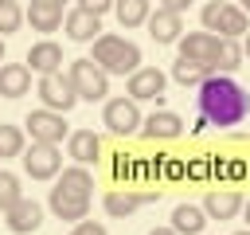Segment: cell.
<instances>
[{
	"mask_svg": "<svg viewBox=\"0 0 250 235\" xmlns=\"http://www.w3.org/2000/svg\"><path fill=\"white\" fill-rule=\"evenodd\" d=\"M23 172L31 180H55L62 172V153L59 145H43V141H31V149L23 153Z\"/></svg>",
	"mask_w": 250,
	"mask_h": 235,
	"instance_id": "8992f818",
	"label": "cell"
},
{
	"mask_svg": "<svg viewBox=\"0 0 250 235\" xmlns=\"http://www.w3.org/2000/svg\"><path fill=\"white\" fill-rule=\"evenodd\" d=\"M195 90H199V94H195V106H199V118H203L207 125L227 129V125H238L242 118H250V94H246L230 74L211 70Z\"/></svg>",
	"mask_w": 250,
	"mask_h": 235,
	"instance_id": "6da1fadb",
	"label": "cell"
},
{
	"mask_svg": "<svg viewBox=\"0 0 250 235\" xmlns=\"http://www.w3.org/2000/svg\"><path fill=\"white\" fill-rule=\"evenodd\" d=\"M199 20H203V31L230 35V39H242V35L250 31V16H246L242 8H234L230 0H211V4H203Z\"/></svg>",
	"mask_w": 250,
	"mask_h": 235,
	"instance_id": "3957f363",
	"label": "cell"
},
{
	"mask_svg": "<svg viewBox=\"0 0 250 235\" xmlns=\"http://www.w3.org/2000/svg\"><path fill=\"white\" fill-rule=\"evenodd\" d=\"M141 204H156V192H129V188H113L102 196V208L109 219H129Z\"/></svg>",
	"mask_w": 250,
	"mask_h": 235,
	"instance_id": "30bf717a",
	"label": "cell"
},
{
	"mask_svg": "<svg viewBox=\"0 0 250 235\" xmlns=\"http://www.w3.org/2000/svg\"><path fill=\"white\" fill-rule=\"evenodd\" d=\"M164 86H168V78H164V70H156V67H141V70H133L129 74V82H125V94L133 98V102H148V98H164Z\"/></svg>",
	"mask_w": 250,
	"mask_h": 235,
	"instance_id": "9c48e42d",
	"label": "cell"
},
{
	"mask_svg": "<svg viewBox=\"0 0 250 235\" xmlns=\"http://www.w3.org/2000/svg\"><path fill=\"white\" fill-rule=\"evenodd\" d=\"M23 125H27L31 141H43V145H59L62 137H70L62 114H59V110H47V106H43V110H31V114L23 118Z\"/></svg>",
	"mask_w": 250,
	"mask_h": 235,
	"instance_id": "ba28073f",
	"label": "cell"
},
{
	"mask_svg": "<svg viewBox=\"0 0 250 235\" xmlns=\"http://www.w3.org/2000/svg\"><path fill=\"white\" fill-rule=\"evenodd\" d=\"M23 153V129L0 121V157H20Z\"/></svg>",
	"mask_w": 250,
	"mask_h": 235,
	"instance_id": "83f0119b",
	"label": "cell"
},
{
	"mask_svg": "<svg viewBox=\"0 0 250 235\" xmlns=\"http://www.w3.org/2000/svg\"><path fill=\"white\" fill-rule=\"evenodd\" d=\"M180 133H184V118L172 110H156L141 125V137H148V141H176Z\"/></svg>",
	"mask_w": 250,
	"mask_h": 235,
	"instance_id": "5bb4252c",
	"label": "cell"
},
{
	"mask_svg": "<svg viewBox=\"0 0 250 235\" xmlns=\"http://www.w3.org/2000/svg\"><path fill=\"white\" fill-rule=\"evenodd\" d=\"M31 90V67L23 63H0V98H20Z\"/></svg>",
	"mask_w": 250,
	"mask_h": 235,
	"instance_id": "ffe728a7",
	"label": "cell"
},
{
	"mask_svg": "<svg viewBox=\"0 0 250 235\" xmlns=\"http://www.w3.org/2000/svg\"><path fill=\"white\" fill-rule=\"evenodd\" d=\"M66 74H70V82H74V90H78L82 102H105V94H109V74H105L94 59H74V63L66 67Z\"/></svg>",
	"mask_w": 250,
	"mask_h": 235,
	"instance_id": "277c9868",
	"label": "cell"
},
{
	"mask_svg": "<svg viewBox=\"0 0 250 235\" xmlns=\"http://www.w3.org/2000/svg\"><path fill=\"white\" fill-rule=\"evenodd\" d=\"M234 235H250V227H246V231H234Z\"/></svg>",
	"mask_w": 250,
	"mask_h": 235,
	"instance_id": "ee69618b",
	"label": "cell"
},
{
	"mask_svg": "<svg viewBox=\"0 0 250 235\" xmlns=\"http://www.w3.org/2000/svg\"><path fill=\"white\" fill-rule=\"evenodd\" d=\"M113 16L121 27H141L152 16V0H113Z\"/></svg>",
	"mask_w": 250,
	"mask_h": 235,
	"instance_id": "cb8c5ba5",
	"label": "cell"
},
{
	"mask_svg": "<svg viewBox=\"0 0 250 235\" xmlns=\"http://www.w3.org/2000/svg\"><path fill=\"white\" fill-rule=\"evenodd\" d=\"M0 63H4V35H0Z\"/></svg>",
	"mask_w": 250,
	"mask_h": 235,
	"instance_id": "b9f144b4",
	"label": "cell"
},
{
	"mask_svg": "<svg viewBox=\"0 0 250 235\" xmlns=\"http://www.w3.org/2000/svg\"><path fill=\"white\" fill-rule=\"evenodd\" d=\"M207 74H211V63H199V59H184V55L172 63V78H176L180 86H199Z\"/></svg>",
	"mask_w": 250,
	"mask_h": 235,
	"instance_id": "d4e9b609",
	"label": "cell"
},
{
	"mask_svg": "<svg viewBox=\"0 0 250 235\" xmlns=\"http://www.w3.org/2000/svg\"><path fill=\"white\" fill-rule=\"evenodd\" d=\"M207 161H211V176H215V180H230V184H238V180L250 176V164H246L242 157H207Z\"/></svg>",
	"mask_w": 250,
	"mask_h": 235,
	"instance_id": "484cf974",
	"label": "cell"
},
{
	"mask_svg": "<svg viewBox=\"0 0 250 235\" xmlns=\"http://www.w3.org/2000/svg\"><path fill=\"white\" fill-rule=\"evenodd\" d=\"M105 74H133L141 70V47L125 35H113V31H102L94 39V55H90Z\"/></svg>",
	"mask_w": 250,
	"mask_h": 235,
	"instance_id": "7a4b0ae2",
	"label": "cell"
},
{
	"mask_svg": "<svg viewBox=\"0 0 250 235\" xmlns=\"http://www.w3.org/2000/svg\"><path fill=\"white\" fill-rule=\"evenodd\" d=\"M242 51H246V59H250V31L242 35Z\"/></svg>",
	"mask_w": 250,
	"mask_h": 235,
	"instance_id": "f35d334b",
	"label": "cell"
},
{
	"mask_svg": "<svg viewBox=\"0 0 250 235\" xmlns=\"http://www.w3.org/2000/svg\"><path fill=\"white\" fill-rule=\"evenodd\" d=\"M39 98H43V106H47V110L66 114V110L78 102V90H74L70 74L55 70V74H39Z\"/></svg>",
	"mask_w": 250,
	"mask_h": 235,
	"instance_id": "52a82bcc",
	"label": "cell"
},
{
	"mask_svg": "<svg viewBox=\"0 0 250 235\" xmlns=\"http://www.w3.org/2000/svg\"><path fill=\"white\" fill-rule=\"evenodd\" d=\"M16 200H23V188H20V176L0 168V212H8Z\"/></svg>",
	"mask_w": 250,
	"mask_h": 235,
	"instance_id": "f546056e",
	"label": "cell"
},
{
	"mask_svg": "<svg viewBox=\"0 0 250 235\" xmlns=\"http://www.w3.org/2000/svg\"><path fill=\"white\" fill-rule=\"evenodd\" d=\"M74 235H109L102 223H94V219H78L74 223Z\"/></svg>",
	"mask_w": 250,
	"mask_h": 235,
	"instance_id": "e575fe53",
	"label": "cell"
},
{
	"mask_svg": "<svg viewBox=\"0 0 250 235\" xmlns=\"http://www.w3.org/2000/svg\"><path fill=\"white\" fill-rule=\"evenodd\" d=\"M113 172H117V180H133V176H137V157H129V153H117V161H113Z\"/></svg>",
	"mask_w": 250,
	"mask_h": 235,
	"instance_id": "1f68e13d",
	"label": "cell"
},
{
	"mask_svg": "<svg viewBox=\"0 0 250 235\" xmlns=\"http://www.w3.org/2000/svg\"><path fill=\"white\" fill-rule=\"evenodd\" d=\"M242 12H250V0H242Z\"/></svg>",
	"mask_w": 250,
	"mask_h": 235,
	"instance_id": "7bdbcfd3",
	"label": "cell"
},
{
	"mask_svg": "<svg viewBox=\"0 0 250 235\" xmlns=\"http://www.w3.org/2000/svg\"><path fill=\"white\" fill-rule=\"evenodd\" d=\"M66 153L74 157V164H98L102 161V137L94 129H74L66 137Z\"/></svg>",
	"mask_w": 250,
	"mask_h": 235,
	"instance_id": "2e32d148",
	"label": "cell"
},
{
	"mask_svg": "<svg viewBox=\"0 0 250 235\" xmlns=\"http://www.w3.org/2000/svg\"><path fill=\"white\" fill-rule=\"evenodd\" d=\"M39 4H55V8H62V4H66V0H39Z\"/></svg>",
	"mask_w": 250,
	"mask_h": 235,
	"instance_id": "60d3db41",
	"label": "cell"
},
{
	"mask_svg": "<svg viewBox=\"0 0 250 235\" xmlns=\"http://www.w3.org/2000/svg\"><path fill=\"white\" fill-rule=\"evenodd\" d=\"M188 176V157H168L164 161V180H184Z\"/></svg>",
	"mask_w": 250,
	"mask_h": 235,
	"instance_id": "d6a6232c",
	"label": "cell"
},
{
	"mask_svg": "<svg viewBox=\"0 0 250 235\" xmlns=\"http://www.w3.org/2000/svg\"><path fill=\"white\" fill-rule=\"evenodd\" d=\"M191 0H160V8H172V12H184Z\"/></svg>",
	"mask_w": 250,
	"mask_h": 235,
	"instance_id": "8d00e7d4",
	"label": "cell"
},
{
	"mask_svg": "<svg viewBox=\"0 0 250 235\" xmlns=\"http://www.w3.org/2000/svg\"><path fill=\"white\" fill-rule=\"evenodd\" d=\"M242 215H246V227H250V200L242 204Z\"/></svg>",
	"mask_w": 250,
	"mask_h": 235,
	"instance_id": "ab89813d",
	"label": "cell"
},
{
	"mask_svg": "<svg viewBox=\"0 0 250 235\" xmlns=\"http://www.w3.org/2000/svg\"><path fill=\"white\" fill-rule=\"evenodd\" d=\"M51 212L59 215V219H66V223H78V219H86L90 215V196H78V192H66V188H51Z\"/></svg>",
	"mask_w": 250,
	"mask_h": 235,
	"instance_id": "7c38bea8",
	"label": "cell"
},
{
	"mask_svg": "<svg viewBox=\"0 0 250 235\" xmlns=\"http://www.w3.org/2000/svg\"><path fill=\"white\" fill-rule=\"evenodd\" d=\"M55 184L66 188V192H78V196H90V192H94V176H90L86 164H70V168H62Z\"/></svg>",
	"mask_w": 250,
	"mask_h": 235,
	"instance_id": "4316f807",
	"label": "cell"
},
{
	"mask_svg": "<svg viewBox=\"0 0 250 235\" xmlns=\"http://www.w3.org/2000/svg\"><path fill=\"white\" fill-rule=\"evenodd\" d=\"M164 161L168 157H148V161H137V176H145V180H156V176H164Z\"/></svg>",
	"mask_w": 250,
	"mask_h": 235,
	"instance_id": "4dcf8cb0",
	"label": "cell"
},
{
	"mask_svg": "<svg viewBox=\"0 0 250 235\" xmlns=\"http://www.w3.org/2000/svg\"><path fill=\"white\" fill-rule=\"evenodd\" d=\"M4 227L8 231H16V235H31V231H39L43 227V208L35 204V200H16L8 212H4Z\"/></svg>",
	"mask_w": 250,
	"mask_h": 235,
	"instance_id": "8fae6325",
	"label": "cell"
},
{
	"mask_svg": "<svg viewBox=\"0 0 250 235\" xmlns=\"http://www.w3.org/2000/svg\"><path fill=\"white\" fill-rule=\"evenodd\" d=\"M148 35L156 39V43H180V35H184V12H172V8H156L152 16H148Z\"/></svg>",
	"mask_w": 250,
	"mask_h": 235,
	"instance_id": "4fadbf2b",
	"label": "cell"
},
{
	"mask_svg": "<svg viewBox=\"0 0 250 235\" xmlns=\"http://www.w3.org/2000/svg\"><path fill=\"white\" fill-rule=\"evenodd\" d=\"M148 235H180V231H176V227H152Z\"/></svg>",
	"mask_w": 250,
	"mask_h": 235,
	"instance_id": "74e56055",
	"label": "cell"
},
{
	"mask_svg": "<svg viewBox=\"0 0 250 235\" xmlns=\"http://www.w3.org/2000/svg\"><path fill=\"white\" fill-rule=\"evenodd\" d=\"M102 125H105L109 133H117V137L141 133V125H145L141 102H133V98H105V106H102Z\"/></svg>",
	"mask_w": 250,
	"mask_h": 235,
	"instance_id": "5b68a950",
	"label": "cell"
},
{
	"mask_svg": "<svg viewBox=\"0 0 250 235\" xmlns=\"http://www.w3.org/2000/svg\"><path fill=\"white\" fill-rule=\"evenodd\" d=\"M207 212H203V204H176L172 208V227L180 231V235H203V227H207Z\"/></svg>",
	"mask_w": 250,
	"mask_h": 235,
	"instance_id": "44dd1931",
	"label": "cell"
},
{
	"mask_svg": "<svg viewBox=\"0 0 250 235\" xmlns=\"http://www.w3.org/2000/svg\"><path fill=\"white\" fill-rule=\"evenodd\" d=\"M70 235H74V231H70Z\"/></svg>",
	"mask_w": 250,
	"mask_h": 235,
	"instance_id": "f6af8a7d",
	"label": "cell"
},
{
	"mask_svg": "<svg viewBox=\"0 0 250 235\" xmlns=\"http://www.w3.org/2000/svg\"><path fill=\"white\" fill-rule=\"evenodd\" d=\"M242 204H246V200H242V192H234V188H223V192L215 188V192L203 196V212H207L211 219H234V215L242 212Z\"/></svg>",
	"mask_w": 250,
	"mask_h": 235,
	"instance_id": "ac0fdd59",
	"label": "cell"
},
{
	"mask_svg": "<svg viewBox=\"0 0 250 235\" xmlns=\"http://www.w3.org/2000/svg\"><path fill=\"white\" fill-rule=\"evenodd\" d=\"M78 8H86V12H98V16H102V12H109V8H113V0H78Z\"/></svg>",
	"mask_w": 250,
	"mask_h": 235,
	"instance_id": "d590c367",
	"label": "cell"
},
{
	"mask_svg": "<svg viewBox=\"0 0 250 235\" xmlns=\"http://www.w3.org/2000/svg\"><path fill=\"white\" fill-rule=\"evenodd\" d=\"M242 59H246L242 43H238V39H230V35H219V51H215V59H211V70L230 74V70H238V67H242Z\"/></svg>",
	"mask_w": 250,
	"mask_h": 235,
	"instance_id": "603a6c76",
	"label": "cell"
},
{
	"mask_svg": "<svg viewBox=\"0 0 250 235\" xmlns=\"http://www.w3.org/2000/svg\"><path fill=\"white\" fill-rule=\"evenodd\" d=\"M62 8H55V4H39V0H31V8H27V24H31V31H59L62 27Z\"/></svg>",
	"mask_w": 250,
	"mask_h": 235,
	"instance_id": "7402d4cb",
	"label": "cell"
},
{
	"mask_svg": "<svg viewBox=\"0 0 250 235\" xmlns=\"http://www.w3.org/2000/svg\"><path fill=\"white\" fill-rule=\"evenodd\" d=\"M188 176L191 180H207L211 176V161L207 157H188Z\"/></svg>",
	"mask_w": 250,
	"mask_h": 235,
	"instance_id": "836d02e7",
	"label": "cell"
},
{
	"mask_svg": "<svg viewBox=\"0 0 250 235\" xmlns=\"http://www.w3.org/2000/svg\"><path fill=\"white\" fill-rule=\"evenodd\" d=\"M62 27H66V35L74 43H94L102 35V16L98 12H86V8H74V12H66Z\"/></svg>",
	"mask_w": 250,
	"mask_h": 235,
	"instance_id": "9a60e30c",
	"label": "cell"
},
{
	"mask_svg": "<svg viewBox=\"0 0 250 235\" xmlns=\"http://www.w3.org/2000/svg\"><path fill=\"white\" fill-rule=\"evenodd\" d=\"M215 51H219V35H215V31H184V35H180V55H184V59L211 63Z\"/></svg>",
	"mask_w": 250,
	"mask_h": 235,
	"instance_id": "e0dca14e",
	"label": "cell"
},
{
	"mask_svg": "<svg viewBox=\"0 0 250 235\" xmlns=\"http://www.w3.org/2000/svg\"><path fill=\"white\" fill-rule=\"evenodd\" d=\"M27 20V12L16 4V0H0V35H12L20 31V24Z\"/></svg>",
	"mask_w": 250,
	"mask_h": 235,
	"instance_id": "f1b7e54d",
	"label": "cell"
},
{
	"mask_svg": "<svg viewBox=\"0 0 250 235\" xmlns=\"http://www.w3.org/2000/svg\"><path fill=\"white\" fill-rule=\"evenodd\" d=\"M27 63H31V70H39V74H55V70H62V47H59L55 39H39V43H31Z\"/></svg>",
	"mask_w": 250,
	"mask_h": 235,
	"instance_id": "d6986e66",
	"label": "cell"
}]
</instances>
